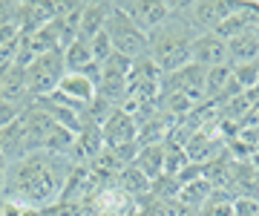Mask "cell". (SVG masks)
<instances>
[{"mask_svg":"<svg viewBox=\"0 0 259 216\" xmlns=\"http://www.w3.org/2000/svg\"><path fill=\"white\" fill-rule=\"evenodd\" d=\"M72 167L75 164L69 156H58V153H47V150H37L26 159L12 161L6 167V193H3V199L18 202L23 207L44 210V207L55 205L61 199Z\"/></svg>","mask_w":259,"mask_h":216,"instance_id":"cell-1","label":"cell"},{"mask_svg":"<svg viewBox=\"0 0 259 216\" xmlns=\"http://www.w3.org/2000/svg\"><path fill=\"white\" fill-rule=\"evenodd\" d=\"M193 38H196V32L187 26V20L173 6V15L156 32L147 35V40H150L147 55L161 69V75H173L182 66L190 64V44H193Z\"/></svg>","mask_w":259,"mask_h":216,"instance_id":"cell-2","label":"cell"},{"mask_svg":"<svg viewBox=\"0 0 259 216\" xmlns=\"http://www.w3.org/2000/svg\"><path fill=\"white\" fill-rule=\"evenodd\" d=\"M64 75H66V66H64V52H61V49L44 52V55H37L35 61H29V64L23 66V81H26L29 98L35 101V98L52 95Z\"/></svg>","mask_w":259,"mask_h":216,"instance_id":"cell-3","label":"cell"},{"mask_svg":"<svg viewBox=\"0 0 259 216\" xmlns=\"http://www.w3.org/2000/svg\"><path fill=\"white\" fill-rule=\"evenodd\" d=\"M104 32L110 35L112 52H118V55L130 58V61H139V58L147 55V49H150L147 35L118 9V3H112V12H110V18H107Z\"/></svg>","mask_w":259,"mask_h":216,"instance_id":"cell-4","label":"cell"},{"mask_svg":"<svg viewBox=\"0 0 259 216\" xmlns=\"http://www.w3.org/2000/svg\"><path fill=\"white\" fill-rule=\"evenodd\" d=\"M52 95H55L58 101H64L66 107H72V110H81V113H83V110L95 101L98 87H95L93 78L83 75V72H66Z\"/></svg>","mask_w":259,"mask_h":216,"instance_id":"cell-5","label":"cell"},{"mask_svg":"<svg viewBox=\"0 0 259 216\" xmlns=\"http://www.w3.org/2000/svg\"><path fill=\"white\" fill-rule=\"evenodd\" d=\"M118 9L124 12L144 35H150V32H156V29L173 15V3H161V0H156V3L133 0V3H118Z\"/></svg>","mask_w":259,"mask_h":216,"instance_id":"cell-6","label":"cell"},{"mask_svg":"<svg viewBox=\"0 0 259 216\" xmlns=\"http://www.w3.org/2000/svg\"><path fill=\"white\" fill-rule=\"evenodd\" d=\"M101 133H104V147H107V150H121V147L139 144V124H136L133 115L124 113V110H115V113L104 121Z\"/></svg>","mask_w":259,"mask_h":216,"instance_id":"cell-7","label":"cell"},{"mask_svg":"<svg viewBox=\"0 0 259 216\" xmlns=\"http://www.w3.org/2000/svg\"><path fill=\"white\" fill-rule=\"evenodd\" d=\"M204 78H207V69L199 64H187L182 66L173 75H164V90H179L182 95H187L193 104L204 101Z\"/></svg>","mask_w":259,"mask_h":216,"instance_id":"cell-8","label":"cell"},{"mask_svg":"<svg viewBox=\"0 0 259 216\" xmlns=\"http://www.w3.org/2000/svg\"><path fill=\"white\" fill-rule=\"evenodd\" d=\"M190 64H199V66H204V69L228 64V44H225L216 32L196 35L193 44H190Z\"/></svg>","mask_w":259,"mask_h":216,"instance_id":"cell-9","label":"cell"},{"mask_svg":"<svg viewBox=\"0 0 259 216\" xmlns=\"http://www.w3.org/2000/svg\"><path fill=\"white\" fill-rule=\"evenodd\" d=\"M101 153H104V133H101V127L83 118V127L75 133V144H72L69 159H72V164H90V161L98 159Z\"/></svg>","mask_w":259,"mask_h":216,"instance_id":"cell-10","label":"cell"},{"mask_svg":"<svg viewBox=\"0 0 259 216\" xmlns=\"http://www.w3.org/2000/svg\"><path fill=\"white\" fill-rule=\"evenodd\" d=\"M185 153H187V159H190V164L202 167V164L222 156V141H219V136H210V130H199L190 136Z\"/></svg>","mask_w":259,"mask_h":216,"instance_id":"cell-11","label":"cell"},{"mask_svg":"<svg viewBox=\"0 0 259 216\" xmlns=\"http://www.w3.org/2000/svg\"><path fill=\"white\" fill-rule=\"evenodd\" d=\"M110 12H112V3H87L83 6V15H81V23H78V38L75 40L90 44L98 32H104Z\"/></svg>","mask_w":259,"mask_h":216,"instance_id":"cell-12","label":"cell"},{"mask_svg":"<svg viewBox=\"0 0 259 216\" xmlns=\"http://www.w3.org/2000/svg\"><path fill=\"white\" fill-rule=\"evenodd\" d=\"M225 44H228V64L231 66H242V64L259 61V40L253 38V32L236 35V38L225 40Z\"/></svg>","mask_w":259,"mask_h":216,"instance_id":"cell-13","label":"cell"},{"mask_svg":"<svg viewBox=\"0 0 259 216\" xmlns=\"http://www.w3.org/2000/svg\"><path fill=\"white\" fill-rule=\"evenodd\" d=\"M231 81H233V66L231 64L210 66V69H207V78H204V101L222 104L225 95H228Z\"/></svg>","mask_w":259,"mask_h":216,"instance_id":"cell-14","label":"cell"},{"mask_svg":"<svg viewBox=\"0 0 259 216\" xmlns=\"http://www.w3.org/2000/svg\"><path fill=\"white\" fill-rule=\"evenodd\" d=\"M213 185L207 182L204 176H196V179H187L185 185H179V196L176 202L179 205H187V207H193V210H199V207L207 202V199L213 196Z\"/></svg>","mask_w":259,"mask_h":216,"instance_id":"cell-15","label":"cell"},{"mask_svg":"<svg viewBox=\"0 0 259 216\" xmlns=\"http://www.w3.org/2000/svg\"><path fill=\"white\" fill-rule=\"evenodd\" d=\"M133 164H136L150 182L161 179L164 176V144H147V147H139V156H136Z\"/></svg>","mask_w":259,"mask_h":216,"instance_id":"cell-16","label":"cell"},{"mask_svg":"<svg viewBox=\"0 0 259 216\" xmlns=\"http://www.w3.org/2000/svg\"><path fill=\"white\" fill-rule=\"evenodd\" d=\"M64 66H66V72H83V75H90L98 64L93 61L90 44H83V40H72V44L64 49Z\"/></svg>","mask_w":259,"mask_h":216,"instance_id":"cell-17","label":"cell"},{"mask_svg":"<svg viewBox=\"0 0 259 216\" xmlns=\"http://www.w3.org/2000/svg\"><path fill=\"white\" fill-rule=\"evenodd\" d=\"M118 188L124 190L130 199H139V196H147V193H150L153 182H150V179L144 176L136 164H127V167L118 173Z\"/></svg>","mask_w":259,"mask_h":216,"instance_id":"cell-18","label":"cell"},{"mask_svg":"<svg viewBox=\"0 0 259 216\" xmlns=\"http://www.w3.org/2000/svg\"><path fill=\"white\" fill-rule=\"evenodd\" d=\"M187 167H190V159H187L185 147H179V144H170V141H164V176L179 179Z\"/></svg>","mask_w":259,"mask_h":216,"instance_id":"cell-19","label":"cell"},{"mask_svg":"<svg viewBox=\"0 0 259 216\" xmlns=\"http://www.w3.org/2000/svg\"><path fill=\"white\" fill-rule=\"evenodd\" d=\"M199 216H233V196L225 190H213V196L199 207Z\"/></svg>","mask_w":259,"mask_h":216,"instance_id":"cell-20","label":"cell"},{"mask_svg":"<svg viewBox=\"0 0 259 216\" xmlns=\"http://www.w3.org/2000/svg\"><path fill=\"white\" fill-rule=\"evenodd\" d=\"M233 81L245 90V93H253L259 87V61L253 64H242V66H233Z\"/></svg>","mask_w":259,"mask_h":216,"instance_id":"cell-21","label":"cell"},{"mask_svg":"<svg viewBox=\"0 0 259 216\" xmlns=\"http://www.w3.org/2000/svg\"><path fill=\"white\" fill-rule=\"evenodd\" d=\"M40 216H95L90 205H78V202H55L40 210Z\"/></svg>","mask_w":259,"mask_h":216,"instance_id":"cell-22","label":"cell"},{"mask_svg":"<svg viewBox=\"0 0 259 216\" xmlns=\"http://www.w3.org/2000/svg\"><path fill=\"white\" fill-rule=\"evenodd\" d=\"M90 52H93V61L98 66L104 64V61H107V58L112 55V44H110V35H107V32H98V35H95L93 40H90Z\"/></svg>","mask_w":259,"mask_h":216,"instance_id":"cell-23","label":"cell"},{"mask_svg":"<svg viewBox=\"0 0 259 216\" xmlns=\"http://www.w3.org/2000/svg\"><path fill=\"white\" fill-rule=\"evenodd\" d=\"M233 216H259V193L233 199Z\"/></svg>","mask_w":259,"mask_h":216,"instance_id":"cell-24","label":"cell"},{"mask_svg":"<svg viewBox=\"0 0 259 216\" xmlns=\"http://www.w3.org/2000/svg\"><path fill=\"white\" fill-rule=\"evenodd\" d=\"M15 18H18V3L0 0V26H12Z\"/></svg>","mask_w":259,"mask_h":216,"instance_id":"cell-25","label":"cell"},{"mask_svg":"<svg viewBox=\"0 0 259 216\" xmlns=\"http://www.w3.org/2000/svg\"><path fill=\"white\" fill-rule=\"evenodd\" d=\"M6 167H9V164L0 159V199H3V193H6Z\"/></svg>","mask_w":259,"mask_h":216,"instance_id":"cell-26","label":"cell"},{"mask_svg":"<svg viewBox=\"0 0 259 216\" xmlns=\"http://www.w3.org/2000/svg\"><path fill=\"white\" fill-rule=\"evenodd\" d=\"M3 207H6V199H0V216H3Z\"/></svg>","mask_w":259,"mask_h":216,"instance_id":"cell-27","label":"cell"},{"mask_svg":"<svg viewBox=\"0 0 259 216\" xmlns=\"http://www.w3.org/2000/svg\"><path fill=\"white\" fill-rule=\"evenodd\" d=\"M253 95H256V98H259V87H256V90H253Z\"/></svg>","mask_w":259,"mask_h":216,"instance_id":"cell-28","label":"cell"},{"mask_svg":"<svg viewBox=\"0 0 259 216\" xmlns=\"http://www.w3.org/2000/svg\"><path fill=\"white\" fill-rule=\"evenodd\" d=\"M0 159H3V153H0ZM3 161H6V159H3Z\"/></svg>","mask_w":259,"mask_h":216,"instance_id":"cell-29","label":"cell"}]
</instances>
